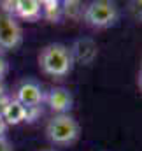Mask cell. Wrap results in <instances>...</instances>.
I'll use <instances>...</instances> for the list:
<instances>
[{"mask_svg": "<svg viewBox=\"0 0 142 151\" xmlns=\"http://www.w3.org/2000/svg\"><path fill=\"white\" fill-rule=\"evenodd\" d=\"M39 69L40 72L51 79H63L74 69V56L72 49L62 42L46 44L39 53Z\"/></svg>", "mask_w": 142, "mask_h": 151, "instance_id": "1", "label": "cell"}, {"mask_svg": "<svg viewBox=\"0 0 142 151\" xmlns=\"http://www.w3.org/2000/svg\"><path fill=\"white\" fill-rule=\"evenodd\" d=\"M46 139L58 148L74 146L81 137V125L72 114H53L44 128Z\"/></svg>", "mask_w": 142, "mask_h": 151, "instance_id": "2", "label": "cell"}, {"mask_svg": "<svg viewBox=\"0 0 142 151\" xmlns=\"http://www.w3.org/2000/svg\"><path fill=\"white\" fill-rule=\"evenodd\" d=\"M82 21L93 30H107L114 27L119 19V9L114 2L109 0H93L82 7Z\"/></svg>", "mask_w": 142, "mask_h": 151, "instance_id": "3", "label": "cell"}, {"mask_svg": "<svg viewBox=\"0 0 142 151\" xmlns=\"http://www.w3.org/2000/svg\"><path fill=\"white\" fill-rule=\"evenodd\" d=\"M12 99L16 102H19L28 113L30 109L40 107V104L44 102V90L40 86V83L34 77H25L21 79L12 91Z\"/></svg>", "mask_w": 142, "mask_h": 151, "instance_id": "4", "label": "cell"}, {"mask_svg": "<svg viewBox=\"0 0 142 151\" xmlns=\"http://www.w3.org/2000/svg\"><path fill=\"white\" fill-rule=\"evenodd\" d=\"M23 44V28L19 21L0 11V51H16Z\"/></svg>", "mask_w": 142, "mask_h": 151, "instance_id": "5", "label": "cell"}, {"mask_svg": "<svg viewBox=\"0 0 142 151\" xmlns=\"http://www.w3.org/2000/svg\"><path fill=\"white\" fill-rule=\"evenodd\" d=\"M44 102L53 114H70L74 107V95L65 86H53L44 93Z\"/></svg>", "mask_w": 142, "mask_h": 151, "instance_id": "6", "label": "cell"}, {"mask_svg": "<svg viewBox=\"0 0 142 151\" xmlns=\"http://www.w3.org/2000/svg\"><path fill=\"white\" fill-rule=\"evenodd\" d=\"M0 113H2L4 121L7 123V127H16V125H21L23 121L28 119V111L19 102H16L12 97H9V100L4 104Z\"/></svg>", "mask_w": 142, "mask_h": 151, "instance_id": "7", "label": "cell"}, {"mask_svg": "<svg viewBox=\"0 0 142 151\" xmlns=\"http://www.w3.org/2000/svg\"><path fill=\"white\" fill-rule=\"evenodd\" d=\"M14 18L25 21H39L42 18V4L39 0H16Z\"/></svg>", "mask_w": 142, "mask_h": 151, "instance_id": "8", "label": "cell"}, {"mask_svg": "<svg viewBox=\"0 0 142 151\" xmlns=\"http://www.w3.org/2000/svg\"><path fill=\"white\" fill-rule=\"evenodd\" d=\"M42 16L47 18L49 21H56L60 19L62 12H63V7H62V2L58 0H42Z\"/></svg>", "mask_w": 142, "mask_h": 151, "instance_id": "9", "label": "cell"}, {"mask_svg": "<svg viewBox=\"0 0 142 151\" xmlns=\"http://www.w3.org/2000/svg\"><path fill=\"white\" fill-rule=\"evenodd\" d=\"M7 74H9V60H7L5 53L0 51V81H4Z\"/></svg>", "mask_w": 142, "mask_h": 151, "instance_id": "10", "label": "cell"}, {"mask_svg": "<svg viewBox=\"0 0 142 151\" xmlns=\"http://www.w3.org/2000/svg\"><path fill=\"white\" fill-rule=\"evenodd\" d=\"M9 100V95H7V86H5V83L4 81H0V111H2V107H4V104Z\"/></svg>", "mask_w": 142, "mask_h": 151, "instance_id": "11", "label": "cell"}, {"mask_svg": "<svg viewBox=\"0 0 142 151\" xmlns=\"http://www.w3.org/2000/svg\"><path fill=\"white\" fill-rule=\"evenodd\" d=\"M0 151H14V146L9 141V137H0Z\"/></svg>", "mask_w": 142, "mask_h": 151, "instance_id": "12", "label": "cell"}, {"mask_svg": "<svg viewBox=\"0 0 142 151\" xmlns=\"http://www.w3.org/2000/svg\"><path fill=\"white\" fill-rule=\"evenodd\" d=\"M7 130H9V127H7V123L4 121L2 113H0V137H7Z\"/></svg>", "mask_w": 142, "mask_h": 151, "instance_id": "13", "label": "cell"}, {"mask_svg": "<svg viewBox=\"0 0 142 151\" xmlns=\"http://www.w3.org/2000/svg\"><path fill=\"white\" fill-rule=\"evenodd\" d=\"M135 5H137V7H133V9L137 11V18L142 19V2H135Z\"/></svg>", "mask_w": 142, "mask_h": 151, "instance_id": "14", "label": "cell"}, {"mask_svg": "<svg viewBox=\"0 0 142 151\" xmlns=\"http://www.w3.org/2000/svg\"><path fill=\"white\" fill-rule=\"evenodd\" d=\"M137 86L142 91V67H141V70H139V74H137Z\"/></svg>", "mask_w": 142, "mask_h": 151, "instance_id": "15", "label": "cell"}, {"mask_svg": "<svg viewBox=\"0 0 142 151\" xmlns=\"http://www.w3.org/2000/svg\"><path fill=\"white\" fill-rule=\"evenodd\" d=\"M42 151H56V150H42Z\"/></svg>", "mask_w": 142, "mask_h": 151, "instance_id": "16", "label": "cell"}]
</instances>
